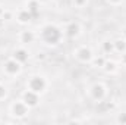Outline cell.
Here are the masks:
<instances>
[{
    "label": "cell",
    "mask_w": 126,
    "mask_h": 125,
    "mask_svg": "<svg viewBox=\"0 0 126 125\" xmlns=\"http://www.w3.org/2000/svg\"><path fill=\"white\" fill-rule=\"evenodd\" d=\"M37 40V34L32 30H22L18 32V41L21 46H30Z\"/></svg>",
    "instance_id": "cell-10"
},
{
    "label": "cell",
    "mask_w": 126,
    "mask_h": 125,
    "mask_svg": "<svg viewBox=\"0 0 126 125\" xmlns=\"http://www.w3.org/2000/svg\"><path fill=\"white\" fill-rule=\"evenodd\" d=\"M63 37H64L63 30H60L54 24H46V25H43L40 32L37 34V38H40L47 46H57V44H60Z\"/></svg>",
    "instance_id": "cell-1"
},
{
    "label": "cell",
    "mask_w": 126,
    "mask_h": 125,
    "mask_svg": "<svg viewBox=\"0 0 126 125\" xmlns=\"http://www.w3.org/2000/svg\"><path fill=\"white\" fill-rule=\"evenodd\" d=\"M13 19H15V21H16L19 25H28L32 19H34V16H32L31 13L27 10V7L24 6V7H19V9L15 12V16H13Z\"/></svg>",
    "instance_id": "cell-9"
},
{
    "label": "cell",
    "mask_w": 126,
    "mask_h": 125,
    "mask_svg": "<svg viewBox=\"0 0 126 125\" xmlns=\"http://www.w3.org/2000/svg\"><path fill=\"white\" fill-rule=\"evenodd\" d=\"M101 50H103V53L107 56V55H113L114 53V44H113V41L111 40H106V41H103L101 43Z\"/></svg>",
    "instance_id": "cell-16"
},
{
    "label": "cell",
    "mask_w": 126,
    "mask_h": 125,
    "mask_svg": "<svg viewBox=\"0 0 126 125\" xmlns=\"http://www.w3.org/2000/svg\"><path fill=\"white\" fill-rule=\"evenodd\" d=\"M73 58H75L79 63L90 65L91 61H93V58H94V52H93V49H91L90 46L82 44V46H79V47H76V49L73 50Z\"/></svg>",
    "instance_id": "cell-6"
},
{
    "label": "cell",
    "mask_w": 126,
    "mask_h": 125,
    "mask_svg": "<svg viewBox=\"0 0 126 125\" xmlns=\"http://www.w3.org/2000/svg\"><path fill=\"white\" fill-rule=\"evenodd\" d=\"M4 10H6V7H4L3 4H0V19H3V15H4Z\"/></svg>",
    "instance_id": "cell-23"
},
{
    "label": "cell",
    "mask_w": 126,
    "mask_h": 125,
    "mask_svg": "<svg viewBox=\"0 0 126 125\" xmlns=\"http://www.w3.org/2000/svg\"><path fill=\"white\" fill-rule=\"evenodd\" d=\"M88 97L95 102V103H101V102H104L106 100V97L109 96V88H107V85L104 84V83H94L93 85H90L88 87Z\"/></svg>",
    "instance_id": "cell-5"
},
{
    "label": "cell",
    "mask_w": 126,
    "mask_h": 125,
    "mask_svg": "<svg viewBox=\"0 0 126 125\" xmlns=\"http://www.w3.org/2000/svg\"><path fill=\"white\" fill-rule=\"evenodd\" d=\"M119 69H120V65L119 63L116 62V61H113V59H109L107 58V61H106L104 66H103V71L107 75H116L119 72Z\"/></svg>",
    "instance_id": "cell-12"
},
{
    "label": "cell",
    "mask_w": 126,
    "mask_h": 125,
    "mask_svg": "<svg viewBox=\"0 0 126 125\" xmlns=\"http://www.w3.org/2000/svg\"><path fill=\"white\" fill-rule=\"evenodd\" d=\"M25 7H27V10L31 13L32 16L35 18L40 13V10H41V3H40V0H27L25 1Z\"/></svg>",
    "instance_id": "cell-13"
},
{
    "label": "cell",
    "mask_w": 126,
    "mask_h": 125,
    "mask_svg": "<svg viewBox=\"0 0 126 125\" xmlns=\"http://www.w3.org/2000/svg\"><path fill=\"white\" fill-rule=\"evenodd\" d=\"M30 56L31 55H30V50L27 49V46H19L12 53V58H15L18 62H21L22 65H25V63L30 61Z\"/></svg>",
    "instance_id": "cell-11"
},
{
    "label": "cell",
    "mask_w": 126,
    "mask_h": 125,
    "mask_svg": "<svg viewBox=\"0 0 126 125\" xmlns=\"http://www.w3.org/2000/svg\"><path fill=\"white\" fill-rule=\"evenodd\" d=\"M63 34H64L67 38H70V40H76V38L82 34V27H81V24H79L78 21H72V22H69V24L64 27Z\"/></svg>",
    "instance_id": "cell-7"
},
{
    "label": "cell",
    "mask_w": 126,
    "mask_h": 125,
    "mask_svg": "<svg viewBox=\"0 0 126 125\" xmlns=\"http://www.w3.org/2000/svg\"><path fill=\"white\" fill-rule=\"evenodd\" d=\"M119 65H120V66H126V52L120 55V59H119Z\"/></svg>",
    "instance_id": "cell-22"
},
{
    "label": "cell",
    "mask_w": 126,
    "mask_h": 125,
    "mask_svg": "<svg viewBox=\"0 0 126 125\" xmlns=\"http://www.w3.org/2000/svg\"><path fill=\"white\" fill-rule=\"evenodd\" d=\"M90 0H72V6L75 9H85L88 6Z\"/></svg>",
    "instance_id": "cell-17"
},
{
    "label": "cell",
    "mask_w": 126,
    "mask_h": 125,
    "mask_svg": "<svg viewBox=\"0 0 126 125\" xmlns=\"http://www.w3.org/2000/svg\"><path fill=\"white\" fill-rule=\"evenodd\" d=\"M113 44H114V53H125L126 52V38H116L113 40Z\"/></svg>",
    "instance_id": "cell-15"
},
{
    "label": "cell",
    "mask_w": 126,
    "mask_h": 125,
    "mask_svg": "<svg viewBox=\"0 0 126 125\" xmlns=\"http://www.w3.org/2000/svg\"><path fill=\"white\" fill-rule=\"evenodd\" d=\"M1 71H3V74H4L7 78L13 80V78H18V77L22 74L24 65H22L21 62H18L15 58L9 56L6 61L1 62Z\"/></svg>",
    "instance_id": "cell-4"
},
{
    "label": "cell",
    "mask_w": 126,
    "mask_h": 125,
    "mask_svg": "<svg viewBox=\"0 0 126 125\" xmlns=\"http://www.w3.org/2000/svg\"><path fill=\"white\" fill-rule=\"evenodd\" d=\"M116 122H117V124H122V125H126V112L117 113V116H116Z\"/></svg>",
    "instance_id": "cell-19"
},
{
    "label": "cell",
    "mask_w": 126,
    "mask_h": 125,
    "mask_svg": "<svg viewBox=\"0 0 126 125\" xmlns=\"http://www.w3.org/2000/svg\"><path fill=\"white\" fill-rule=\"evenodd\" d=\"M3 121H4V119H3V116H1V115H0V124H1V122H3Z\"/></svg>",
    "instance_id": "cell-24"
},
{
    "label": "cell",
    "mask_w": 126,
    "mask_h": 125,
    "mask_svg": "<svg viewBox=\"0 0 126 125\" xmlns=\"http://www.w3.org/2000/svg\"><path fill=\"white\" fill-rule=\"evenodd\" d=\"M48 85H50L48 80H47L44 75H40V74H34L31 77H28V80H27V83H25V87H27L28 90L40 94V96L44 94L48 90Z\"/></svg>",
    "instance_id": "cell-2"
},
{
    "label": "cell",
    "mask_w": 126,
    "mask_h": 125,
    "mask_svg": "<svg viewBox=\"0 0 126 125\" xmlns=\"http://www.w3.org/2000/svg\"><path fill=\"white\" fill-rule=\"evenodd\" d=\"M13 16H15V13L6 9L4 10V15H3V21H10V19H13Z\"/></svg>",
    "instance_id": "cell-20"
},
{
    "label": "cell",
    "mask_w": 126,
    "mask_h": 125,
    "mask_svg": "<svg viewBox=\"0 0 126 125\" xmlns=\"http://www.w3.org/2000/svg\"><path fill=\"white\" fill-rule=\"evenodd\" d=\"M7 96H9V90H7V87H6L4 84L0 83V102L4 100V99H7Z\"/></svg>",
    "instance_id": "cell-18"
},
{
    "label": "cell",
    "mask_w": 126,
    "mask_h": 125,
    "mask_svg": "<svg viewBox=\"0 0 126 125\" xmlns=\"http://www.w3.org/2000/svg\"><path fill=\"white\" fill-rule=\"evenodd\" d=\"M7 110H9V115H10L12 118H15V119H24L25 116L30 115L31 107L19 97V99H15V100H12V102L9 103Z\"/></svg>",
    "instance_id": "cell-3"
},
{
    "label": "cell",
    "mask_w": 126,
    "mask_h": 125,
    "mask_svg": "<svg viewBox=\"0 0 126 125\" xmlns=\"http://www.w3.org/2000/svg\"><path fill=\"white\" fill-rule=\"evenodd\" d=\"M21 99H22L31 109L37 107V106L40 104V102H41V96L37 94V93H34V91H31V90H28V88H25V90L22 91Z\"/></svg>",
    "instance_id": "cell-8"
},
{
    "label": "cell",
    "mask_w": 126,
    "mask_h": 125,
    "mask_svg": "<svg viewBox=\"0 0 126 125\" xmlns=\"http://www.w3.org/2000/svg\"><path fill=\"white\" fill-rule=\"evenodd\" d=\"M106 61H107V56H106V55H98V56L94 55V58H93V61H91L90 65H91L93 68H95V69H103Z\"/></svg>",
    "instance_id": "cell-14"
},
{
    "label": "cell",
    "mask_w": 126,
    "mask_h": 125,
    "mask_svg": "<svg viewBox=\"0 0 126 125\" xmlns=\"http://www.w3.org/2000/svg\"><path fill=\"white\" fill-rule=\"evenodd\" d=\"M106 3L110 4V6H113V7H117V6H120L123 3V0H106Z\"/></svg>",
    "instance_id": "cell-21"
}]
</instances>
